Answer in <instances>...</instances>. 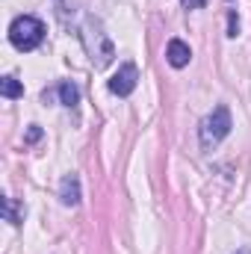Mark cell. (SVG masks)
I'll list each match as a JSON object with an SVG mask.
<instances>
[{
	"label": "cell",
	"instance_id": "cell-1",
	"mask_svg": "<svg viewBox=\"0 0 251 254\" xmlns=\"http://www.w3.org/2000/svg\"><path fill=\"white\" fill-rule=\"evenodd\" d=\"M42 39H45V24L39 18H33V15H21L9 27V42L18 51H33V48L42 45Z\"/></svg>",
	"mask_w": 251,
	"mask_h": 254
},
{
	"label": "cell",
	"instance_id": "cell-2",
	"mask_svg": "<svg viewBox=\"0 0 251 254\" xmlns=\"http://www.w3.org/2000/svg\"><path fill=\"white\" fill-rule=\"evenodd\" d=\"M228 133H231V113H228V107H216V110L201 122V145H204V148H213V145H219Z\"/></svg>",
	"mask_w": 251,
	"mask_h": 254
},
{
	"label": "cell",
	"instance_id": "cell-3",
	"mask_svg": "<svg viewBox=\"0 0 251 254\" xmlns=\"http://www.w3.org/2000/svg\"><path fill=\"white\" fill-rule=\"evenodd\" d=\"M136 80H139L136 65L127 63V65L119 68V74H113V80H110V92H113V95H119V98H127V95L136 89Z\"/></svg>",
	"mask_w": 251,
	"mask_h": 254
},
{
	"label": "cell",
	"instance_id": "cell-4",
	"mask_svg": "<svg viewBox=\"0 0 251 254\" xmlns=\"http://www.w3.org/2000/svg\"><path fill=\"white\" fill-rule=\"evenodd\" d=\"M166 60H169V65H175V68H184V65H189V60H192V51H189L187 42L172 39L169 48H166Z\"/></svg>",
	"mask_w": 251,
	"mask_h": 254
},
{
	"label": "cell",
	"instance_id": "cell-5",
	"mask_svg": "<svg viewBox=\"0 0 251 254\" xmlns=\"http://www.w3.org/2000/svg\"><path fill=\"white\" fill-rule=\"evenodd\" d=\"M60 198H63V204H68V207L80 204V178H77V175H65L63 178V184H60Z\"/></svg>",
	"mask_w": 251,
	"mask_h": 254
},
{
	"label": "cell",
	"instance_id": "cell-6",
	"mask_svg": "<svg viewBox=\"0 0 251 254\" xmlns=\"http://www.w3.org/2000/svg\"><path fill=\"white\" fill-rule=\"evenodd\" d=\"M0 92H3V98H21L24 95V86L15 77H3L0 80Z\"/></svg>",
	"mask_w": 251,
	"mask_h": 254
},
{
	"label": "cell",
	"instance_id": "cell-7",
	"mask_svg": "<svg viewBox=\"0 0 251 254\" xmlns=\"http://www.w3.org/2000/svg\"><path fill=\"white\" fill-rule=\"evenodd\" d=\"M60 98H63L65 107H74V104L80 101V89H77L74 83H63V86H60Z\"/></svg>",
	"mask_w": 251,
	"mask_h": 254
},
{
	"label": "cell",
	"instance_id": "cell-8",
	"mask_svg": "<svg viewBox=\"0 0 251 254\" xmlns=\"http://www.w3.org/2000/svg\"><path fill=\"white\" fill-rule=\"evenodd\" d=\"M3 216H6V222H12V225L21 222V216H18V210H15V204H12V198H3Z\"/></svg>",
	"mask_w": 251,
	"mask_h": 254
},
{
	"label": "cell",
	"instance_id": "cell-9",
	"mask_svg": "<svg viewBox=\"0 0 251 254\" xmlns=\"http://www.w3.org/2000/svg\"><path fill=\"white\" fill-rule=\"evenodd\" d=\"M39 139H42V127L33 125L30 130H27V142H39Z\"/></svg>",
	"mask_w": 251,
	"mask_h": 254
},
{
	"label": "cell",
	"instance_id": "cell-10",
	"mask_svg": "<svg viewBox=\"0 0 251 254\" xmlns=\"http://www.w3.org/2000/svg\"><path fill=\"white\" fill-rule=\"evenodd\" d=\"M240 33V18H237V12H231V27H228V36H237Z\"/></svg>",
	"mask_w": 251,
	"mask_h": 254
},
{
	"label": "cell",
	"instance_id": "cell-11",
	"mask_svg": "<svg viewBox=\"0 0 251 254\" xmlns=\"http://www.w3.org/2000/svg\"><path fill=\"white\" fill-rule=\"evenodd\" d=\"M181 3H184L187 9H201V6H204L207 0H181Z\"/></svg>",
	"mask_w": 251,
	"mask_h": 254
},
{
	"label": "cell",
	"instance_id": "cell-12",
	"mask_svg": "<svg viewBox=\"0 0 251 254\" xmlns=\"http://www.w3.org/2000/svg\"><path fill=\"white\" fill-rule=\"evenodd\" d=\"M237 254H251V249H240V252H237Z\"/></svg>",
	"mask_w": 251,
	"mask_h": 254
}]
</instances>
